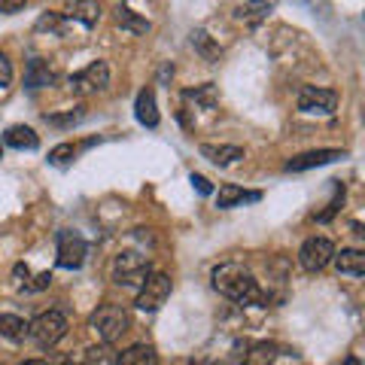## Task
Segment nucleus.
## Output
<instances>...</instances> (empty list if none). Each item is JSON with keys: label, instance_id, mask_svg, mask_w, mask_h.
I'll list each match as a JSON object with an SVG mask.
<instances>
[{"label": "nucleus", "instance_id": "nucleus-35", "mask_svg": "<svg viewBox=\"0 0 365 365\" xmlns=\"http://www.w3.org/2000/svg\"><path fill=\"white\" fill-rule=\"evenodd\" d=\"M186 365H216V362H204V359H195V362H186Z\"/></svg>", "mask_w": 365, "mask_h": 365}, {"label": "nucleus", "instance_id": "nucleus-28", "mask_svg": "<svg viewBox=\"0 0 365 365\" xmlns=\"http://www.w3.org/2000/svg\"><path fill=\"white\" fill-rule=\"evenodd\" d=\"M83 116H86L83 107H76V110H71V113H64V116H46V122H49V125H76Z\"/></svg>", "mask_w": 365, "mask_h": 365}, {"label": "nucleus", "instance_id": "nucleus-20", "mask_svg": "<svg viewBox=\"0 0 365 365\" xmlns=\"http://www.w3.org/2000/svg\"><path fill=\"white\" fill-rule=\"evenodd\" d=\"M119 365H158V356L150 344H134L119 353Z\"/></svg>", "mask_w": 365, "mask_h": 365}, {"label": "nucleus", "instance_id": "nucleus-21", "mask_svg": "<svg viewBox=\"0 0 365 365\" xmlns=\"http://www.w3.org/2000/svg\"><path fill=\"white\" fill-rule=\"evenodd\" d=\"M116 25L119 28H125V31H131V34H150V21L146 19H140L134 13V9H128V6H119L116 9Z\"/></svg>", "mask_w": 365, "mask_h": 365}, {"label": "nucleus", "instance_id": "nucleus-12", "mask_svg": "<svg viewBox=\"0 0 365 365\" xmlns=\"http://www.w3.org/2000/svg\"><path fill=\"white\" fill-rule=\"evenodd\" d=\"M64 13L76 21H83L86 28H95L101 19V6H98V0H67Z\"/></svg>", "mask_w": 365, "mask_h": 365}, {"label": "nucleus", "instance_id": "nucleus-9", "mask_svg": "<svg viewBox=\"0 0 365 365\" xmlns=\"http://www.w3.org/2000/svg\"><path fill=\"white\" fill-rule=\"evenodd\" d=\"M86 253H88V247L76 232H61L58 235V265L61 268H67V271L83 268Z\"/></svg>", "mask_w": 365, "mask_h": 365}, {"label": "nucleus", "instance_id": "nucleus-5", "mask_svg": "<svg viewBox=\"0 0 365 365\" xmlns=\"http://www.w3.org/2000/svg\"><path fill=\"white\" fill-rule=\"evenodd\" d=\"M168 295H170V277L162 271H153L150 277H146L140 283V292H137V307L140 311H158L165 302H168Z\"/></svg>", "mask_w": 365, "mask_h": 365}, {"label": "nucleus", "instance_id": "nucleus-1", "mask_svg": "<svg viewBox=\"0 0 365 365\" xmlns=\"http://www.w3.org/2000/svg\"><path fill=\"white\" fill-rule=\"evenodd\" d=\"M213 289L232 299L237 304H262L265 302V292L259 289L256 277L250 274V268L237 265V262H225V265L213 268Z\"/></svg>", "mask_w": 365, "mask_h": 365}, {"label": "nucleus", "instance_id": "nucleus-13", "mask_svg": "<svg viewBox=\"0 0 365 365\" xmlns=\"http://www.w3.org/2000/svg\"><path fill=\"white\" fill-rule=\"evenodd\" d=\"M332 262L341 274H347V277H362L365 274V253L362 250H341V253L332 256Z\"/></svg>", "mask_w": 365, "mask_h": 365}, {"label": "nucleus", "instance_id": "nucleus-18", "mask_svg": "<svg viewBox=\"0 0 365 365\" xmlns=\"http://www.w3.org/2000/svg\"><path fill=\"white\" fill-rule=\"evenodd\" d=\"M182 101H189V104H195L201 110H213L220 104V91H216L213 83H207V86H198V88H186L182 91Z\"/></svg>", "mask_w": 365, "mask_h": 365}, {"label": "nucleus", "instance_id": "nucleus-30", "mask_svg": "<svg viewBox=\"0 0 365 365\" xmlns=\"http://www.w3.org/2000/svg\"><path fill=\"white\" fill-rule=\"evenodd\" d=\"M189 182L198 189V195H210V192H213L210 180H207V177H201V174H192V177H189Z\"/></svg>", "mask_w": 365, "mask_h": 365}, {"label": "nucleus", "instance_id": "nucleus-11", "mask_svg": "<svg viewBox=\"0 0 365 365\" xmlns=\"http://www.w3.org/2000/svg\"><path fill=\"white\" fill-rule=\"evenodd\" d=\"M201 155L207 158V162H213V165L228 168V165L241 162L244 150L241 146H228V143H201Z\"/></svg>", "mask_w": 365, "mask_h": 365}, {"label": "nucleus", "instance_id": "nucleus-7", "mask_svg": "<svg viewBox=\"0 0 365 365\" xmlns=\"http://www.w3.org/2000/svg\"><path fill=\"white\" fill-rule=\"evenodd\" d=\"M335 256V244L329 237H307L299 250V262L304 271H323Z\"/></svg>", "mask_w": 365, "mask_h": 365}, {"label": "nucleus", "instance_id": "nucleus-32", "mask_svg": "<svg viewBox=\"0 0 365 365\" xmlns=\"http://www.w3.org/2000/svg\"><path fill=\"white\" fill-rule=\"evenodd\" d=\"M13 274H16V283H25V287H28V277H31L28 265H21V262H19V265L13 268Z\"/></svg>", "mask_w": 365, "mask_h": 365}, {"label": "nucleus", "instance_id": "nucleus-19", "mask_svg": "<svg viewBox=\"0 0 365 365\" xmlns=\"http://www.w3.org/2000/svg\"><path fill=\"white\" fill-rule=\"evenodd\" d=\"M25 86L28 88H46V86H52V71H49V64H46L43 58H31L28 61Z\"/></svg>", "mask_w": 365, "mask_h": 365}, {"label": "nucleus", "instance_id": "nucleus-16", "mask_svg": "<svg viewBox=\"0 0 365 365\" xmlns=\"http://www.w3.org/2000/svg\"><path fill=\"white\" fill-rule=\"evenodd\" d=\"M4 143L13 146V150H37L40 137L34 134V128H28V125H13V128H6Z\"/></svg>", "mask_w": 365, "mask_h": 365}, {"label": "nucleus", "instance_id": "nucleus-24", "mask_svg": "<svg viewBox=\"0 0 365 365\" xmlns=\"http://www.w3.org/2000/svg\"><path fill=\"white\" fill-rule=\"evenodd\" d=\"M86 365H119V353L113 344H98L86 350Z\"/></svg>", "mask_w": 365, "mask_h": 365}, {"label": "nucleus", "instance_id": "nucleus-4", "mask_svg": "<svg viewBox=\"0 0 365 365\" xmlns=\"http://www.w3.org/2000/svg\"><path fill=\"white\" fill-rule=\"evenodd\" d=\"M28 335L34 338V344L37 347L52 350L67 335V317L61 311H46L28 326Z\"/></svg>", "mask_w": 365, "mask_h": 365}, {"label": "nucleus", "instance_id": "nucleus-36", "mask_svg": "<svg viewBox=\"0 0 365 365\" xmlns=\"http://www.w3.org/2000/svg\"><path fill=\"white\" fill-rule=\"evenodd\" d=\"M341 365H362V362H359V359H344Z\"/></svg>", "mask_w": 365, "mask_h": 365}, {"label": "nucleus", "instance_id": "nucleus-26", "mask_svg": "<svg viewBox=\"0 0 365 365\" xmlns=\"http://www.w3.org/2000/svg\"><path fill=\"white\" fill-rule=\"evenodd\" d=\"M341 201H344V186H341V182H335V198L329 201V207H326L323 213H317V222H329V220H332V216L341 210Z\"/></svg>", "mask_w": 365, "mask_h": 365}, {"label": "nucleus", "instance_id": "nucleus-14", "mask_svg": "<svg viewBox=\"0 0 365 365\" xmlns=\"http://www.w3.org/2000/svg\"><path fill=\"white\" fill-rule=\"evenodd\" d=\"M134 116H137V122H140V125H146V128H155V125H158V110H155V95H153V88H143L140 95H137Z\"/></svg>", "mask_w": 365, "mask_h": 365}, {"label": "nucleus", "instance_id": "nucleus-25", "mask_svg": "<svg viewBox=\"0 0 365 365\" xmlns=\"http://www.w3.org/2000/svg\"><path fill=\"white\" fill-rule=\"evenodd\" d=\"M73 155H76L73 143H58V146H55V150L49 153V165L64 168V165H71V162H73Z\"/></svg>", "mask_w": 365, "mask_h": 365}, {"label": "nucleus", "instance_id": "nucleus-8", "mask_svg": "<svg viewBox=\"0 0 365 365\" xmlns=\"http://www.w3.org/2000/svg\"><path fill=\"white\" fill-rule=\"evenodd\" d=\"M335 107H338V95L332 88L304 86L299 91V110L302 113H323V116H329V113H335Z\"/></svg>", "mask_w": 365, "mask_h": 365}, {"label": "nucleus", "instance_id": "nucleus-22", "mask_svg": "<svg viewBox=\"0 0 365 365\" xmlns=\"http://www.w3.org/2000/svg\"><path fill=\"white\" fill-rule=\"evenodd\" d=\"M0 335L9 341H21L28 335V323L16 314H0Z\"/></svg>", "mask_w": 365, "mask_h": 365}, {"label": "nucleus", "instance_id": "nucleus-15", "mask_svg": "<svg viewBox=\"0 0 365 365\" xmlns=\"http://www.w3.org/2000/svg\"><path fill=\"white\" fill-rule=\"evenodd\" d=\"M262 195L259 192H244L241 186H222L220 195H216V207L220 210H232V207H241L247 201H259Z\"/></svg>", "mask_w": 365, "mask_h": 365}, {"label": "nucleus", "instance_id": "nucleus-6", "mask_svg": "<svg viewBox=\"0 0 365 365\" xmlns=\"http://www.w3.org/2000/svg\"><path fill=\"white\" fill-rule=\"evenodd\" d=\"M110 86V67L104 61H91L86 71L71 76V91L73 95H98Z\"/></svg>", "mask_w": 365, "mask_h": 365}, {"label": "nucleus", "instance_id": "nucleus-23", "mask_svg": "<svg viewBox=\"0 0 365 365\" xmlns=\"http://www.w3.org/2000/svg\"><path fill=\"white\" fill-rule=\"evenodd\" d=\"M192 46L201 52L204 61H220V55H222V49L210 40V34H204V31H192Z\"/></svg>", "mask_w": 365, "mask_h": 365}, {"label": "nucleus", "instance_id": "nucleus-3", "mask_svg": "<svg viewBox=\"0 0 365 365\" xmlns=\"http://www.w3.org/2000/svg\"><path fill=\"white\" fill-rule=\"evenodd\" d=\"M150 274H153L150 256H143V253L125 250V253L113 259V280H116L119 287H140Z\"/></svg>", "mask_w": 365, "mask_h": 365}, {"label": "nucleus", "instance_id": "nucleus-27", "mask_svg": "<svg viewBox=\"0 0 365 365\" xmlns=\"http://www.w3.org/2000/svg\"><path fill=\"white\" fill-rule=\"evenodd\" d=\"M61 28H64V16L61 13H46L37 21V31H58L61 34Z\"/></svg>", "mask_w": 365, "mask_h": 365}, {"label": "nucleus", "instance_id": "nucleus-34", "mask_svg": "<svg viewBox=\"0 0 365 365\" xmlns=\"http://www.w3.org/2000/svg\"><path fill=\"white\" fill-rule=\"evenodd\" d=\"M21 365H49V362H43V359H28V362H21Z\"/></svg>", "mask_w": 365, "mask_h": 365}, {"label": "nucleus", "instance_id": "nucleus-10", "mask_svg": "<svg viewBox=\"0 0 365 365\" xmlns=\"http://www.w3.org/2000/svg\"><path fill=\"white\" fill-rule=\"evenodd\" d=\"M338 158H344V150H314V153H302L287 162V170L289 174H299V170H311V168H319V165H332Z\"/></svg>", "mask_w": 365, "mask_h": 365}, {"label": "nucleus", "instance_id": "nucleus-2", "mask_svg": "<svg viewBox=\"0 0 365 365\" xmlns=\"http://www.w3.org/2000/svg\"><path fill=\"white\" fill-rule=\"evenodd\" d=\"M91 329H95L104 344H116V341H122V335H128L131 317L119 304H101L98 311L91 314Z\"/></svg>", "mask_w": 365, "mask_h": 365}, {"label": "nucleus", "instance_id": "nucleus-37", "mask_svg": "<svg viewBox=\"0 0 365 365\" xmlns=\"http://www.w3.org/2000/svg\"><path fill=\"white\" fill-rule=\"evenodd\" d=\"M0 155H4V146H0Z\"/></svg>", "mask_w": 365, "mask_h": 365}, {"label": "nucleus", "instance_id": "nucleus-17", "mask_svg": "<svg viewBox=\"0 0 365 365\" xmlns=\"http://www.w3.org/2000/svg\"><path fill=\"white\" fill-rule=\"evenodd\" d=\"M280 347L274 341H259V344H250L244 353V365H271L277 359Z\"/></svg>", "mask_w": 365, "mask_h": 365}, {"label": "nucleus", "instance_id": "nucleus-33", "mask_svg": "<svg viewBox=\"0 0 365 365\" xmlns=\"http://www.w3.org/2000/svg\"><path fill=\"white\" fill-rule=\"evenodd\" d=\"M49 280H52V274L46 271V274H40V277L31 283V289H46V287H49Z\"/></svg>", "mask_w": 365, "mask_h": 365}, {"label": "nucleus", "instance_id": "nucleus-31", "mask_svg": "<svg viewBox=\"0 0 365 365\" xmlns=\"http://www.w3.org/2000/svg\"><path fill=\"white\" fill-rule=\"evenodd\" d=\"M28 0H0V13L4 16H13V13H19L21 6H25Z\"/></svg>", "mask_w": 365, "mask_h": 365}, {"label": "nucleus", "instance_id": "nucleus-29", "mask_svg": "<svg viewBox=\"0 0 365 365\" xmlns=\"http://www.w3.org/2000/svg\"><path fill=\"white\" fill-rule=\"evenodd\" d=\"M9 83H13V61H9L6 55L0 52V88L9 86Z\"/></svg>", "mask_w": 365, "mask_h": 365}]
</instances>
